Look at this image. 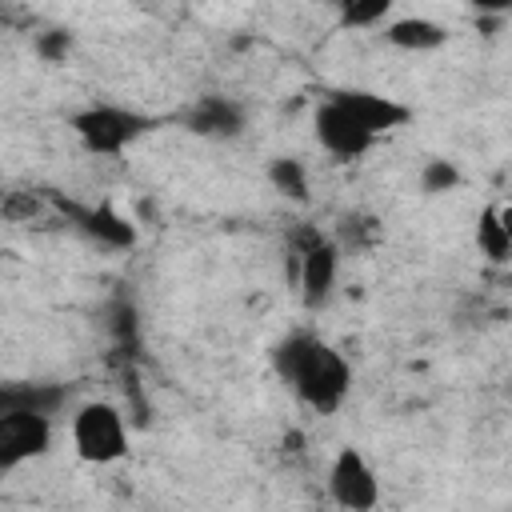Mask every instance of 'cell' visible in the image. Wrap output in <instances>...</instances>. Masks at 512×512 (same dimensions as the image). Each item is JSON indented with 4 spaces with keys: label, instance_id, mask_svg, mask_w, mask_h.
<instances>
[{
    "label": "cell",
    "instance_id": "obj_1",
    "mask_svg": "<svg viewBox=\"0 0 512 512\" xmlns=\"http://www.w3.org/2000/svg\"><path fill=\"white\" fill-rule=\"evenodd\" d=\"M288 384L296 388V396H300L308 408H316L320 416H328V412H336V408L344 404L348 384H352V368H348V360H344L332 344L312 340L308 352H304V360H300L296 372L288 376Z\"/></svg>",
    "mask_w": 512,
    "mask_h": 512
},
{
    "label": "cell",
    "instance_id": "obj_2",
    "mask_svg": "<svg viewBox=\"0 0 512 512\" xmlns=\"http://www.w3.org/2000/svg\"><path fill=\"white\" fill-rule=\"evenodd\" d=\"M72 444H76V456L88 464H116L128 452V428L120 408L104 400L80 404L72 416Z\"/></svg>",
    "mask_w": 512,
    "mask_h": 512
},
{
    "label": "cell",
    "instance_id": "obj_3",
    "mask_svg": "<svg viewBox=\"0 0 512 512\" xmlns=\"http://www.w3.org/2000/svg\"><path fill=\"white\" fill-rule=\"evenodd\" d=\"M72 132L80 136V144L96 156H116L124 152L136 136H144L156 120L152 116H140V112H128V108H116V104H92L84 112H76L72 120Z\"/></svg>",
    "mask_w": 512,
    "mask_h": 512
},
{
    "label": "cell",
    "instance_id": "obj_4",
    "mask_svg": "<svg viewBox=\"0 0 512 512\" xmlns=\"http://www.w3.org/2000/svg\"><path fill=\"white\" fill-rule=\"evenodd\" d=\"M52 444V416L44 412H0V472H12L36 456H44Z\"/></svg>",
    "mask_w": 512,
    "mask_h": 512
},
{
    "label": "cell",
    "instance_id": "obj_5",
    "mask_svg": "<svg viewBox=\"0 0 512 512\" xmlns=\"http://www.w3.org/2000/svg\"><path fill=\"white\" fill-rule=\"evenodd\" d=\"M328 492H332V500L340 508H352V512H368L380 500L376 472L368 468V460L356 448H340L336 452L332 472H328Z\"/></svg>",
    "mask_w": 512,
    "mask_h": 512
},
{
    "label": "cell",
    "instance_id": "obj_6",
    "mask_svg": "<svg viewBox=\"0 0 512 512\" xmlns=\"http://www.w3.org/2000/svg\"><path fill=\"white\" fill-rule=\"evenodd\" d=\"M316 140H320L324 152H332V156H340V160L364 156V152L376 144V136H372L336 96H328V100L316 108Z\"/></svg>",
    "mask_w": 512,
    "mask_h": 512
},
{
    "label": "cell",
    "instance_id": "obj_7",
    "mask_svg": "<svg viewBox=\"0 0 512 512\" xmlns=\"http://www.w3.org/2000/svg\"><path fill=\"white\" fill-rule=\"evenodd\" d=\"M336 268H340V252L328 240L300 252V300H304V308H320L332 296Z\"/></svg>",
    "mask_w": 512,
    "mask_h": 512
},
{
    "label": "cell",
    "instance_id": "obj_8",
    "mask_svg": "<svg viewBox=\"0 0 512 512\" xmlns=\"http://www.w3.org/2000/svg\"><path fill=\"white\" fill-rule=\"evenodd\" d=\"M372 136H380V132H392V128H400L412 112L404 108V104H396V100H388V96H380V92H364V88H348V92H332Z\"/></svg>",
    "mask_w": 512,
    "mask_h": 512
},
{
    "label": "cell",
    "instance_id": "obj_9",
    "mask_svg": "<svg viewBox=\"0 0 512 512\" xmlns=\"http://www.w3.org/2000/svg\"><path fill=\"white\" fill-rule=\"evenodd\" d=\"M64 212H68L88 236H96V240L108 244V248H132V244H136V228H132L116 208H108V204H100V208L64 204Z\"/></svg>",
    "mask_w": 512,
    "mask_h": 512
},
{
    "label": "cell",
    "instance_id": "obj_10",
    "mask_svg": "<svg viewBox=\"0 0 512 512\" xmlns=\"http://www.w3.org/2000/svg\"><path fill=\"white\" fill-rule=\"evenodd\" d=\"M188 128L196 136H240L244 128V108L224 100V96H204L188 116Z\"/></svg>",
    "mask_w": 512,
    "mask_h": 512
},
{
    "label": "cell",
    "instance_id": "obj_11",
    "mask_svg": "<svg viewBox=\"0 0 512 512\" xmlns=\"http://www.w3.org/2000/svg\"><path fill=\"white\" fill-rule=\"evenodd\" d=\"M64 400H68V388H60V384H28V380H8V384H0V412H20V408H28V412L52 416Z\"/></svg>",
    "mask_w": 512,
    "mask_h": 512
},
{
    "label": "cell",
    "instance_id": "obj_12",
    "mask_svg": "<svg viewBox=\"0 0 512 512\" xmlns=\"http://www.w3.org/2000/svg\"><path fill=\"white\" fill-rule=\"evenodd\" d=\"M384 36L392 48H404V52H436L448 40L444 24H436L428 16H400L384 28Z\"/></svg>",
    "mask_w": 512,
    "mask_h": 512
},
{
    "label": "cell",
    "instance_id": "obj_13",
    "mask_svg": "<svg viewBox=\"0 0 512 512\" xmlns=\"http://www.w3.org/2000/svg\"><path fill=\"white\" fill-rule=\"evenodd\" d=\"M476 240H480V252H484L492 264H504V260L512 256V224H508V208H504V204L480 212Z\"/></svg>",
    "mask_w": 512,
    "mask_h": 512
},
{
    "label": "cell",
    "instance_id": "obj_14",
    "mask_svg": "<svg viewBox=\"0 0 512 512\" xmlns=\"http://www.w3.org/2000/svg\"><path fill=\"white\" fill-rule=\"evenodd\" d=\"M268 180H272V188H276V192L292 196L296 204H304V200H308V172H304V164H300V160H292V156L272 160V164H268Z\"/></svg>",
    "mask_w": 512,
    "mask_h": 512
},
{
    "label": "cell",
    "instance_id": "obj_15",
    "mask_svg": "<svg viewBox=\"0 0 512 512\" xmlns=\"http://www.w3.org/2000/svg\"><path fill=\"white\" fill-rule=\"evenodd\" d=\"M396 0H348L340 4V24L344 28H368V24H380L388 12H392Z\"/></svg>",
    "mask_w": 512,
    "mask_h": 512
},
{
    "label": "cell",
    "instance_id": "obj_16",
    "mask_svg": "<svg viewBox=\"0 0 512 512\" xmlns=\"http://www.w3.org/2000/svg\"><path fill=\"white\" fill-rule=\"evenodd\" d=\"M456 184H460V172H456V164H448V160H428L424 172H420V188H424L428 196L448 192V188H456Z\"/></svg>",
    "mask_w": 512,
    "mask_h": 512
},
{
    "label": "cell",
    "instance_id": "obj_17",
    "mask_svg": "<svg viewBox=\"0 0 512 512\" xmlns=\"http://www.w3.org/2000/svg\"><path fill=\"white\" fill-rule=\"evenodd\" d=\"M36 212H40V200L32 192H8L0 200V216L4 220H32Z\"/></svg>",
    "mask_w": 512,
    "mask_h": 512
},
{
    "label": "cell",
    "instance_id": "obj_18",
    "mask_svg": "<svg viewBox=\"0 0 512 512\" xmlns=\"http://www.w3.org/2000/svg\"><path fill=\"white\" fill-rule=\"evenodd\" d=\"M36 52H40L44 60H64V56H68V36H64V32H44V36L36 40Z\"/></svg>",
    "mask_w": 512,
    "mask_h": 512
},
{
    "label": "cell",
    "instance_id": "obj_19",
    "mask_svg": "<svg viewBox=\"0 0 512 512\" xmlns=\"http://www.w3.org/2000/svg\"><path fill=\"white\" fill-rule=\"evenodd\" d=\"M480 16H504L508 8H512V0H468Z\"/></svg>",
    "mask_w": 512,
    "mask_h": 512
},
{
    "label": "cell",
    "instance_id": "obj_20",
    "mask_svg": "<svg viewBox=\"0 0 512 512\" xmlns=\"http://www.w3.org/2000/svg\"><path fill=\"white\" fill-rule=\"evenodd\" d=\"M340 4H348V0H340Z\"/></svg>",
    "mask_w": 512,
    "mask_h": 512
}]
</instances>
